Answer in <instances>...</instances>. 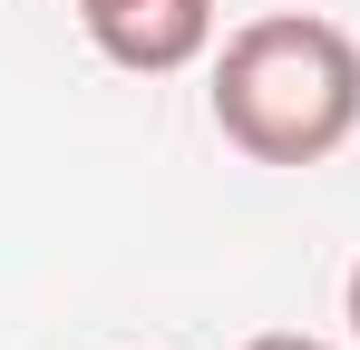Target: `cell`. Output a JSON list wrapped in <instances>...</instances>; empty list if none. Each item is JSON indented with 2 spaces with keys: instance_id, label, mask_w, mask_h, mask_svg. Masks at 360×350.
Masks as SVG:
<instances>
[{
  "instance_id": "3957f363",
  "label": "cell",
  "mask_w": 360,
  "mask_h": 350,
  "mask_svg": "<svg viewBox=\"0 0 360 350\" xmlns=\"http://www.w3.org/2000/svg\"><path fill=\"white\" fill-rule=\"evenodd\" d=\"M243 350H331V341H311V331H263V341H243Z\"/></svg>"
},
{
  "instance_id": "6da1fadb",
  "label": "cell",
  "mask_w": 360,
  "mask_h": 350,
  "mask_svg": "<svg viewBox=\"0 0 360 350\" xmlns=\"http://www.w3.org/2000/svg\"><path fill=\"white\" fill-rule=\"evenodd\" d=\"M205 108L253 166H321L360 127V39L321 10H263L214 49Z\"/></svg>"
},
{
  "instance_id": "277c9868",
  "label": "cell",
  "mask_w": 360,
  "mask_h": 350,
  "mask_svg": "<svg viewBox=\"0 0 360 350\" xmlns=\"http://www.w3.org/2000/svg\"><path fill=\"white\" fill-rule=\"evenodd\" d=\"M341 321H351V341H360V263H351V283H341Z\"/></svg>"
},
{
  "instance_id": "7a4b0ae2",
  "label": "cell",
  "mask_w": 360,
  "mask_h": 350,
  "mask_svg": "<svg viewBox=\"0 0 360 350\" xmlns=\"http://www.w3.org/2000/svg\"><path fill=\"white\" fill-rule=\"evenodd\" d=\"M88 39L108 68H136V78H176L214 49V0H78Z\"/></svg>"
}]
</instances>
